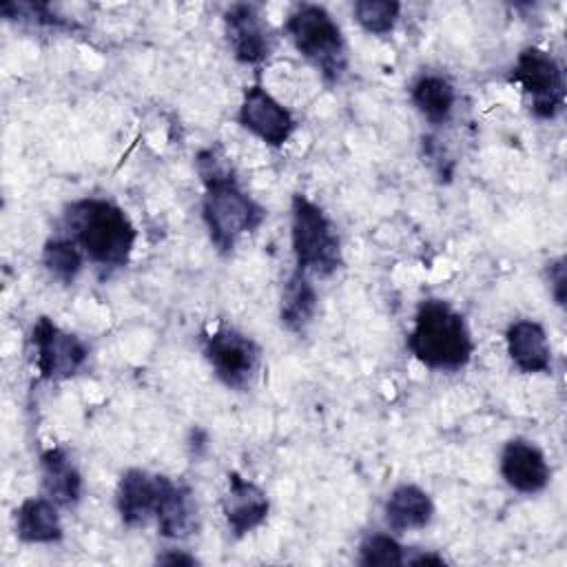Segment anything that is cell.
<instances>
[{
    "label": "cell",
    "instance_id": "6",
    "mask_svg": "<svg viewBox=\"0 0 567 567\" xmlns=\"http://www.w3.org/2000/svg\"><path fill=\"white\" fill-rule=\"evenodd\" d=\"M509 82L520 86L527 109L538 120H554L565 109L563 66L540 47H527L518 53Z\"/></svg>",
    "mask_w": 567,
    "mask_h": 567
},
{
    "label": "cell",
    "instance_id": "9",
    "mask_svg": "<svg viewBox=\"0 0 567 567\" xmlns=\"http://www.w3.org/2000/svg\"><path fill=\"white\" fill-rule=\"evenodd\" d=\"M224 31L230 51L241 64H261L272 55L277 35L259 4L235 2L224 11Z\"/></svg>",
    "mask_w": 567,
    "mask_h": 567
},
{
    "label": "cell",
    "instance_id": "16",
    "mask_svg": "<svg viewBox=\"0 0 567 567\" xmlns=\"http://www.w3.org/2000/svg\"><path fill=\"white\" fill-rule=\"evenodd\" d=\"M383 516L394 534L423 529L434 518V503L423 487L401 483L390 492L383 505Z\"/></svg>",
    "mask_w": 567,
    "mask_h": 567
},
{
    "label": "cell",
    "instance_id": "18",
    "mask_svg": "<svg viewBox=\"0 0 567 567\" xmlns=\"http://www.w3.org/2000/svg\"><path fill=\"white\" fill-rule=\"evenodd\" d=\"M16 536L31 545H51L62 540L64 527L58 505L47 496H31L16 509Z\"/></svg>",
    "mask_w": 567,
    "mask_h": 567
},
{
    "label": "cell",
    "instance_id": "8",
    "mask_svg": "<svg viewBox=\"0 0 567 567\" xmlns=\"http://www.w3.org/2000/svg\"><path fill=\"white\" fill-rule=\"evenodd\" d=\"M35 368L47 381L75 377L89 359V348L73 332L62 330L53 319L40 317L31 328Z\"/></svg>",
    "mask_w": 567,
    "mask_h": 567
},
{
    "label": "cell",
    "instance_id": "3",
    "mask_svg": "<svg viewBox=\"0 0 567 567\" xmlns=\"http://www.w3.org/2000/svg\"><path fill=\"white\" fill-rule=\"evenodd\" d=\"M202 219L213 246L221 255H228L246 233L261 226L266 208L239 186L235 168L206 175L202 177Z\"/></svg>",
    "mask_w": 567,
    "mask_h": 567
},
{
    "label": "cell",
    "instance_id": "12",
    "mask_svg": "<svg viewBox=\"0 0 567 567\" xmlns=\"http://www.w3.org/2000/svg\"><path fill=\"white\" fill-rule=\"evenodd\" d=\"M268 509H270V501L257 483L244 478L239 472H228L226 494L221 498V512L235 538H241L252 529H257L266 520Z\"/></svg>",
    "mask_w": 567,
    "mask_h": 567
},
{
    "label": "cell",
    "instance_id": "10",
    "mask_svg": "<svg viewBox=\"0 0 567 567\" xmlns=\"http://www.w3.org/2000/svg\"><path fill=\"white\" fill-rule=\"evenodd\" d=\"M237 122L272 148L284 146L297 128L292 113L261 82L246 86L237 111Z\"/></svg>",
    "mask_w": 567,
    "mask_h": 567
},
{
    "label": "cell",
    "instance_id": "7",
    "mask_svg": "<svg viewBox=\"0 0 567 567\" xmlns=\"http://www.w3.org/2000/svg\"><path fill=\"white\" fill-rule=\"evenodd\" d=\"M204 357L215 377L230 390H248L261 365V348L248 334L219 326L204 339Z\"/></svg>",
    "mask_w": 567,
    "mask_h": 567
},
{
    "label": "cell",
    "instance_id": "11",
    "mask_svg": "<svg viewBox=\"0 0 567 567\" xmlns=\"http://www.w3.org/2000/svg\"><path fill=\"white\" fill-rule=\"evenodd\" d=\"M498 470L503 481L520 494H538L547 487L551 470L543 450L523 436L509 439L501 450Z\"/></svg>",
    "mask_w": 567,
    "mask_h": 567
},
{
    "label": "cell",
    "instance_id": "27",
    "mask_svg": "<svg viewBox=\"0 0 567 567\" xmlns=\"http://www.w3.org/2000/svg\"><path fill=\"white\" fill-rule=\"evenodd\" d=\"M405 565H414V567H419V565H445V558L439 556V554L419 551V554H414L412 558H408Z\"/></svg>",
    "mask_w": 567,
    "mask_h": 567
},
{
    "label": "cell",
    "instance_id": "19",
    "mask_svg": "<svg viewBox=\"0 0 567 567\" xmlns=\"http://www.w3.org/2000/svg\"><path fill=\"white\" fill-rule=\"evenodd\" d=\"M317 306H319V297L310 277L292 270V275L288 277L281 290V306H279L281 326L297 334L303 332L312 323L317 315Z\"/></svg>",
    "mask_w": 567,
    "mask_h": 567
},
{
    "label": "cell",
    "instance_id": "1",
    "mask_svg": "<svg viewBox=\"0 0 567 567\" xmlns=\"http://www.w3.org/2000/svg\"><path fill=\"white\" fill-rule=\"evenodd\" d=\"M64 230L84 257L104 270L124 268L137 239L128 215L115 202L102 197H84L69 204Z\"/></svg>",
    "mask_w": 567,
    "mask_h": 567
},
{
    "label": "cell",
    "instance_id": "17",
    "mask_svg": "<svg viewBox=\"0 0 567 567\" xmlns=\"http://www.w3.org/2000/svg\"><path fill=\"white\" fill-rule=\"evenodd\" d=\"M42 489L58 507H73L82 498V474L69 458L66 450L49 447L40 454Z\"/></svg>",
    "mask_w": 567,
    "mask_h": 567
},
{
    "label": "cell",
    "instance_id": "22",
    "mask_svg": "<svg viewBox=\"0 0 567 567\" xmlns=\"http://www.w3.org/2000/svg\"><path fill=\"white\" fill-rule=\"evenodd\" d=\"M359 27L372 35H385L394 29L401 4L394 0H359L352 7Z\"/></svg>",
    "mask_w": 567,
    "mask_h": 567
},
{
    "label": "cell",
    "instance_id": "24",
    "mask_svg": "<svg viewBox=\"0 0 567 567\" xmlns=\"http://www.w3.org/2000/svg\"><path fill=\"white\" fill-rule=\"evenodd\" d=\"M0 13L4 16V20L29 22L35 27H53V29H62V27L71 29L73 27L64 18L55 16L49 9V4H44V2H2Z\"/></svg>",
    "mask_w": 567,
    "mask_h": 567
},
{
    "label": "cell",
    "instance_id": "5",
    "mask_svg": "<svg viewBox=\"0 0 567 567\" xmlns=\"http://www.w3.org/2000/svg\"><path fill=\"white\" fill-rule=\"evenodd\" d=\"M290 244L295 270L308 277H330L343 264L341 241L330 217L301 193L290 202Z\"/></svg>",
    "mask_w": 567,
    "mask_h": 567
},
{
    "label": "cell",
    "instance_id": "4",
    "mask_svg": "<svg viewBox=\"0 0 567 567\" xmlns=\"http://www.w3.org/2000/svg\"><path fill=\"white\" fill-rule=\"evenodd\" d=\"M286 35L295 49L319 71L323 82L337 84L348 71V47L341 27L321 4H297L286 16Z\"/></svg>",
    "mask_w": 567,
    "mask_h": 567
},
{
    "label": "cell",
    "instance_id": "23",
    "mask_svg": "<svg viewBox=\"0 0 567 567\" xmlns=\"http://www.w3.org/2000/svg\"><path fill=\"white\" fill-rule=\"evenodd\" d=\"M405 560V547L390 534H370L359 545V565L363 567H399Z\"/></svg>",
    "mask_w": 567,
    "mask_h": 567
},
{
    "label": "cell",
    "instance_id": "2",
    "mask_svg": "<svg viewBox=\"0 0 567 567\" xmlns=\"http://www.w3.org/2000/svg\"><path fill=\"white\" fill-rule=\"evenodd\" d=\"M408 350L430 370L456 372L474 352V339L465 317L443 299H423L414 312Z\"/></svg>",
    "mask_w": 567,
    "mask_h": 567
},
{
    "label": "cell",
    "instance_id": "25",
    "mask_svg": "<svg viewBox=\"0 0 567 567\" xmlns=\"http://www.w3.org/2000/svg\"><path fill=\"white\" fill-rule=\"evenodd\" d=\"M547 281H549V292L558 306H565V292H567V270H565V259L558 257L547 264Z\"/></svg>",
    "mask_w": 567,
    "mask_h": 567
},
{
    "label": "cell",
    "instance_id": "13",
    "mask_svg": "<svg viewBox=\"0 0 567 567\" xmlns=\"http://www.w3.org/2000/svg\"><path fill=\"white\" fill-rule=\"evenodd\" d=\"M162 483L164 474H151L140 467H131L120 476L115 505L126 527H144L155 518Z\"/></svg>",
    "mask_w": 567,
    "mask_h": 567
},
{
    "label": "cell",
    "instance_id": "26",
    "mask_svg": "<svg viewBox=\"0 0 567 567\" xmlns=\"http://www.w3.org/2000/svg\"><path fill=\"white\" fill-rule=\"evenodd\" d=\"M155 560L162 563V565H197L195 556L184 554V551H175V549H168L166 554H159Z\"/></svg>",
    "mask_w": 567,
    "mask_h": 567
},
{
    "label": "cell",
    "instance_id": "21",
    "mask_svg": "<svg viewBox=\"0 0 567 567\" xmlns=\"http://www.w3.org/2000/svg\"><path fill=\"white\" fill-rule=\"evenodd\" d=\"M84 252L78 248V244L66 235H55L47 239L42 248V264L49 270L53 279L69 286L75 281L84 266Z\"/></svg>",
    "mask_w": 567,
    "mask_h": 567
},
{
    "label": "cell",
    "instance_id": "14",
    "mask_svg": "<svg viewBox=\"0 0 567 567\" xmlns=\"http://www.w3.org/2000/svg\"><path fill=\"white\" fill-rule=\"evenodd\" d=\"M159 536L168 540H184L197 529V503L188 485L164 476L155 518Z\"/></svg>",
    "mask_w": 567,
    "mask_h": 567
},
{
    "label": "cell",
    "instance_id": "15",
    "mask_svg": "<svg viewBox=\"0 0 567 567\" xmlns=\"http://www.w3.org/2000/svg\"><path fill=\"white\" fill-rule=\"evenodd\" d=\"M507 354L512 363L525 374L551 370V346L545 328L534 319H518L505 332Z\"/></svg>",
    "mask_w": 567,
    "mask_h": 567
},
{
    "label": "cell",
    "instance_id": "20",
    "mask_svg": "<svg viewBox=\"0 0 567 567\" xmlns=\"http://www.w3.org/2000/svg\"><path fill=\"white\" fill-rule=\"evenodd\" d=\"M410 100L416 111L434 126L445 124L456 104V89L454 84L436 73H423L414 80L410 89Z\"/></svg>",
    "mask_w": 567,
    "mask_h": 567
}]
</instances>
